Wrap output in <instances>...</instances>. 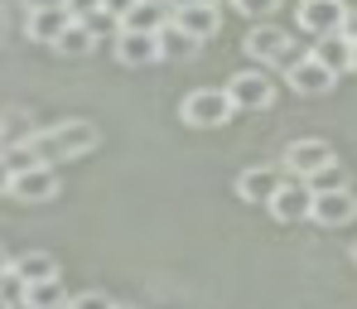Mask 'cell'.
<instances>
[{
	"instance_id": "6da1fadb",
	"label": "cell",
	"mask_w": 357,
	"mask_h": 309,
	"mask_svg": "<svg viewBox=\"0 0 357 309\" xmlns=\"http://www.w3.org/2000/svg\"><path fill=\"white\" fill-rule=\"evenodd\" d=\"M102 145L97 126L73 116V121H59V126H44V130H29V150L39 155V165H59V160H82Z\"/></svg>"
},
{
	"instance_id": "7a4b0ae2",
	"label": "cell",
	"mask_w": 357,
	"mask_h": 309,
	"mask_svg": "<svg viewBox=\"0 0 357 309\" xmlns=\"http://www.w3.org/2000/svg\"><path fill=\"white\" fill-rule=\"evenodd\" d=\"M232 97H227V87H198V92H188L183 97V107H178V116L193 126V130H213V126H227L232 121Z\"/></svg>"
},
{
	"instance_id": "3957f363",
	"label": "cell",
	"mask_w": 357,
	"mask_h": 309,
	"mask_svg": "<svg viewBox=\"0 0 357 309\" xmlns=\"http://www.w3.org/2000/svg\"><path fill=\"white\" fill-rule=\"evenodd\" d=\"M241 49H246L251 63H280V68H290V63L299 59L295 44H290V34H285L280 24H256V29L241 39Z\"/></svg>"
},
{
	"instance_id": "277c9868",
	"label": "cell",
	"mask_w": 357,
	"mask_h": 309,
	"mask_svg": "<svg viewBox=\"0 0 357 309\" xmlns=\"http://www.w3.org/2000/svg\"><path fill=\"white\" fill-rule=\"evenodd\" d=\"M227 97H232V107H237V112H261V107H271L275 82H271L261 68H241V73L227 77Z\"/></svg>"
},
{
	"instance_id": "5b68a950",
	"label": "cell",
	"mask_w": 357,
	"mask_h": 309,
	"mask_svg": "<svg viewBox=\"0 0 357 309\" xmlns=\"http://www.w3.org/2000/svg\"><path fill=\"white\" fill-rule=\"evenodd\" d=\"M271 218L275 223H304L309 218V208H314V188L304 184V179H285V184L271 193Z\"/></svg>"
},
{
	"instance_id": "8992f818",
	"label": "cell",
	"mask_w": 357,
	"mask_h": 309,
	"mask_svg": "<svg viewBox=\"0 0 357 309\" xmlns=\"http://www.w3.org/2000/svg\"><path fill=\"white\" fill-rule=\"evenodd\" d=\"M54 193H59L54 165H29L20 174H10V198H20V203H49Z\"/></svg>"
},
{
	"instance_id": "52a82bcc",
	"label": "cell",
	"mask_w": 357,
	"mask_h": 309,
	"mask_svg": "<svg viewBox=\"0 0 357 309\" xmlns=\"http://www.w3.org/2000/svg\"><path fill=\"white\" fill-rule=\"evenodd\" d=\"M309 218H314L319 227H343V223H353L357 218V193L353 188H324V193H314Z\"/></svg>"
},
{
	"instance_id": "ba28073f",
	"label": "cell",
	"mask_w": 357,
	"mask_h": 309,
	"mask_svg": "<svg viewBox=\"0 0 357 309\" xmlns=\"http://www.w3.org/2000/svg\"><path fill=\"white\" fill-rule=\"evenodd\" d=\"M174 24L188 29L193 39H213V34L222 29V15H218L213 0H178L174 5Z\"/></svg>"
},
{
	"instance_id": "9c48e42d",
	"label": "cell",
	"mask_w": 357,
	"mask_h": 309,
	"mask_svg": "<svg viewBox=\"0 0 357 309\" xmlns=\"http://www.w3.org/2000/svg\"><path fill=\"white\" fill-rule=\"evenodd\" d=\"M285 73H290V87H295L299 97H324V92H333V82H338V73H328L314 54H309V59L299 54Z\"/></svg>"
},
{
	"instance_id": "30bf717a",
	"label": "cell",
	"mask_w": 357,
	"mask_h": 309,
	"mask_svg": "<svg viewBox=\"0 0 357 309\" xmlns=\"http://www.w3.org/2000/svg\"><path fill=\"white\" fill-rule=\"evenodd\" d=\"M328 160H338L328 140H295V145L285 150V174H290V179H309V174L324 169Z\"/></svg>"
},
{
	"instance_id": "8fae6325",
	"label": "cell",
	"mask_w": 357,
	"mask_h": 309,
	"mask_svg": "<svg viewBox=\"0 0 357 309\" xmlns=\"http://www.w3.org/2000/svg\"><path fill=\"white\" fill-rule=\"evenodd\" d=\"M295 15H299V29L319 39V34H333V29H343V15H348V10H343L338 0H299Z\"/></svg>"
},
{
	"instance_id": "7c38bea8",
	"label": "cell",
	"mask_w": 357,
	"mask_h": 309,
	"mask_svg": "<svg viewBox=\"0 0 357 309\" xmlns=\"http://www.w3.org/2000/svg\"><path fill=\"white\" fill-rule=\"evenodd\" d=\"M68 10H63V0L59 5H29V15H24V34L34 39V44H54L63 29H68Z\"/></svg>"
},
{
	"instance_id": "4fadbf2b",
	"label": "cell",
	"mask_w": 357,
	"mask_h": 309,
	"mask_svg": "<svg viewBox=\"0 0 357 309\" xmlns=\"http://www.w3.org/2000/svg\"><path fill=\"white\" fill-rule=\"evenodd\" d=\"M116 59L126 63V68L160 63V34H145V29H116Z\"/></svg>"
},
{
	"instance_id": "5bb4252c",
	"label": "cell",
	"mask_w": 357,
	"mask_h": 309,
	"mask_svg": "<svg viewBox=\"0 0 357 309\" xmlns=\"http://www.w3.org/2000/svg\"><path fill=\"white\" fill-rule=\"evenodd\" d=\"M169 15H174V5H165V0H135V5L121 15V29H145V34H160V29L169 24Z\"/></svg>"
},
{
	"instance_id": "9a60e30c",
	"label": "cell",
	"mask_w": 357,
	"mask_h": 309,
	"mask_svg": "<svg viewBox=\"0 0 357 309\" xmlns=\"http://www.w3.org/2000/svg\"><path fill=\"white\" fill-rule=\"evenodd\" d=\"M280 184H285L280 169L256 165V169H241V174H237V198H246V203H271V193H275Z\"/></svg>"
},
{
	"instance_id": "2e32d148",
	"label": "cell",
	"mask_w": 357,
	"mask_h": 309,
	"mask_svg": "<svg viewBox=\"0 0 357 309\" xmlns=\"http://www.w3.org/2000/svg\"><path fill=\"white\" fill-rule=\"evenodd\" d=\"M314 59L324 63L328 73H348L353 68V39L343 34V29H333V34H319V44H314Z\"/></svg>"
},
{
	"instance_id": "e0dca14e",
	"label": "cell",
	"mask_w": 357,
	"mask_h": 309,
	"mask_svg": "<svg viewBox=\"0 0 357 309\" xmlns=\"http://www.w3.org/2000/svg\"><path fill=\"white\" fill-rule=\"evenodd\" d=\"M10 271L24 280V290L29 285H39V280H54L59 276V261L49 256V251H20V256H10Z\"/></svg>"
},
{
	"instance_id": "ac0fdd59",
	"label": "cell",
	"mask_w": 357,
	"mask_h": 309,
	"mask_svg": "<svg viewBox=\"0 0 357 309\" xmlns=\"http://www.w3.org/2000/svg\"><path fill=\"white\" fill-rule=\"evenodd\" d=\"M198 44H203V39H193L188 29H178V24H174V15H169V24L160 29V59L188 63V59H193V54H198Z\"/></svg>"
},
{
	"instance_id": "d6986e66",
	"label": "cell",
	"mask_w": 357,
	"mask_h": 309,
	"mask_svg": "<svg viewBox=\"0 0 357 309\" xmlns=\"http://www.w3.org/2000/svg\"><path fill=\"white\" fill-rule=\"evenodd\" d=\"M92 44H97V34L87 29V20H68V29L54 39V49H59L63 59H87V54H92Z\"/></svg>"
},
{
	"instance_id": "ffe728a7",
	"label": "cell",
	"mask_w": 357,
	"mask_h": 309,
	"mask_svg": "<svg viewBox=\"0 0 357 309\" xmlns=\"http://www.w3.org/2000/svg\"><path fill=\"white\" fill-rule=\"evenodd\" d=\"M24 300L34 309H59V305H68V295H63V280L54 276V280H39V285H29L24 290Z\"/></svg>"
},
{
	"instance_id": "44dd1931",
	"label": "cell",
	"mask_w": 357,
	"mask_h": 309,
	"mask_svg": "<svg viewBox=\"0 0 357 309\" xmlns=\"http://www.w3.org/2000/svg\"><path fill=\"white\" fill-rule=\"evenodd\" d=\"M304 184L314 188V193H324V188H348V169H343L338 160H328V165H324V169H314Z\"/></svg>"
},
{
	"instance_id": "7402d4cb",
	"label": "cell",
	"mask_w": 357,
	"mask_h": 309,
	"mask_svg": "<svg viewBox=\"0 0 357 309\" xmlns=\"http://www.w3.org/2000/svg\"><path fill=\"white\" fill-rule=\"evenodd\" d=\"M232 10L246 15V20H271L280 10V0H232Z\"/></svg>"
},
{
	"instance_id": "603a6c76",
	"label": "cell",
	"mask_w": 357,
	"mask_h": 309,
	"mask_svg": "<svg viewBox=\"0 0 357 309\" xmlns=\"http://www.w3.org/2000/svg\"><path fill=\"white\" fill-rule=\"evenodd\" d=\"M68 309H116V300L102 290H82V295H68Z\"/></svg>"
},
{
	"instance_id": "cb8c5ba5",
	"label": "cell",
	"mask_w": 357,
	"mask_h": 309,
	"mask_svg": "<svg viewBox=\"0 0 357 309\" xmlns=\"http://www.w3.org/2000/svg\"><path fill=\"white\" fill-rule=\"evenodd\" d=\"M20 300H24V280L15 271H5L0 276V305H20Z\"/></svg>"
},
{
	"instance_id": "d4e9b609",
	"label": "cell",
	"mask_w": 357,
	"mask_h": 309,
	"mask_svg": "<svg viewBox=\"0 0 357 309\" xmlns=\"http://www.w3.org/2000/svg\"><path fill=\"white\" fill-rule=\"evenodd\" d=\"M63 10H68L73 20H87V15H97V10H102V0H63Z\"/></svg>"
},
{
	"instance_id": "484cf974",
	"label": "cell",
	"mask_w": 357,
	"mask_h": 309,
	"mask_svg": "<svg viewBox=\"0 0 357 309\" xmlns=\"http://www.w3.org/2000/svg\"><path fill=\"white\" fill-rule=\"evenodd\" d=\"M130 5H135V0H102V10H107V15H112V20H121V15H126V10H130Z\"/></svg>"
},
{
	"instance_id": "4316f807",
	"label": "cell",
	"mask_w": 357,
	"mask_h": 309,
	"mask_svg": "<svg viewBox=\"0 0 357 309\" xmlns=\"http://www.w3.org/2000/svg\"><path fill=\"white\" fill-rule=\"evenodd\" d=\"M343 34L357 44V10H348V15H343Z\"/></svg>"
},
{
	"instance_id": "83f0119b",
	"label": "cell",
	"mask_w": 357,
	"mask_h": 309,
	"mask_svg": "<svg viewBox=\"0 0 357 309\" xmlns=\"http://www.w3.org/2000/svg\"><path fill=\"white\" fill-rule=\"evenodd\" d=\"M0 198H10V165L0 160Z\"/></svg>"
},
{
	"instance_id": "f1b7e54d",
	"label": "cell",
	"mask_w": 357,
	"mask_h": 309,
	"mask_svg": "<svg viewBox=\"0 0 357 309\" xmlns=\"http://www.w3.org/2000/svg\"><path fill=\"white\" fill-rule=\"evenodd\" d=\"M5 271H10V251L0 247V276H5Z\"/></svg>"
},
{
	"instance_id": "f546056e",
	"label": "cell",
	"mask_w": 357,
	"mask_h": 309,
	"mask_svg": "<svg viewBox=\"0 0 357 309\" xmlns=\"http://www.w3.org/2000/svg\"><path fill=\"white\" fill-rule=\"evenodd\" d=\"M5 309H34V305H29V300H20V305H5Z\"/></svg>"
},
{
	"instance_id": "4dcf8cb0",
	"label": "cell",
	"mask_w": 357,
	"mask_h": 309,
	"mask_svg": "<svg viewBox=\"0 0 357 309\" xmlns=\"http://www.w3.org/2000/svg\"><path fill=\"white\" fill-rule=\"evenodd\" d=\"M338 5H343V10H357V0H338Z\"/></svg>"
},
{
	"instance_id": "1f68e13d",
	"label": "cell",
	"mask_w": 357,
	"mask_h": 309,
	"mask_svg": "<svg viewBox=\"0 0 357 309\" xmlns=\"http://www.w3.org/2000/svg\"><path fill=\"white\" fill-rule=\"evenodd\" d=\"M353 68H357V44H353Z\"/></svg>"
},
{
	"instance_id": "d6a6232c",
	"label": "cell",
	"mask_w": 357,
	"mask_h": 309,
	"mask_svg": "<svg viewBox=\"0 0 357 309\" xmlns=\"http://www.w3.org/2000/svg\"><path fill=\"white\" fill-rule=\"evenodd\" d=\"M116 309H135V305H116Z\"/></svg>"
},
{
	"instance_id": "836d02e7",
	"label": "cell",
	"mask_w": 357,
	"mask_h": 309,
	"mask_svg": "<svg viewBox=\"0 0 357 309\" xmlns=\"http://www.w3.org/2000/svg\"><path fill=\"white\" fill-rule=\"evenodd\" d=\"M353 261H357V242H353Z\"/></svg>"
},
{
	"instance_id": "e575fe53",
	"label": "cell",
	"mask_w": 357,
	"mask_h": 309,
	"mask_svg": "<svg viewBox=\"0 0 357 309\" xmlns=\"http://www.w3.org/2000/svg\"><path fill=\"white\" fill-rule=\"evenodd\" d=\"M165 5H174V0H165Z\"/></svg>"
},
{
	"instance_id": "d590c367",
	"label": "cell",
	"mask_w": 357,
	"mask_h": 309,
	"mask_svg": "<svg viewBox=\"0 0 357 309\" xmlns=\"http://www.w3.org/2000/svg\"><path fill=\"white\" fill-rule=\"evenodd\" d=\"M59 309H68V305H59Z\"/></svg>"
},
{
	"instance_id": "8d00e7d4",
	"label": "cell",
	"mask_w": 357,
	"mask_h": 309,
	"mask_svg": "<svg viewBox=\"0 0 357 309\" xmlns=\"http://www.w3.org/2000/svg\"><path fill=\"white\" fill-rule=\"evenodd\" d=\"M0 309H5V305H0Z\"/></svg>"
}]
</instances>
